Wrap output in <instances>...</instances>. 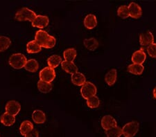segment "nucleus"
I'll list each match as a JSON object with an SVG mask.
<instances>
[{
  "instance_id": "21",
  "label": "nucleus",
  "mask_w": 156,
  "mask_h": 137,
  "mask_svg": "<svg viewBox=\"0 0 156 137\" xmlns=\"http://www.w3.org/2000/svg\"><path fill=\"white\" fill-rule=\"evenodd\" d=\"M24 68L27 71L29 72H31V73H35L37 70H38L39 68V64L36 60L35 59H31L27 60L26 64H25Z\"/></svg>"
},
{
  "instance_id": "34",
  "label": "nucleus",
  "mask_w": 156,
  "mask_h": 137,
  "mask_svg": "<svg viewBox=\"0 0 156 137\" xmlns=\"http://www.w3.org/2000/svg\"><path fill=\"white\" fill-rule=\"evenodd\" d=\"M153 97L156 99V87L154 88V89H153Z\"/></svg>"
},
{
  "instance_id": "15",
  "label": "nucleus",
  "mask_w": 156,
  "mask_h": 137,
  "mask_svg": "<svg viewBox=\"0 0 156 137\" xmlns=\"http://www.w3.org/2000/svg\"><path fill=\"white\" fill-rule=\"evenodd\" d=\"M72 83L76 86H83L86 82V78L83 74L79 72H76L72 75Z\"/></svg>"
},
{
  "instance_id": "5",
  "label": "nucleus",
  "mask_w": 156,
  "mask_h": 137,
  "mask_svg": "<svg viewBox=\"0 0 156 137\" xmlns=\"http://www.w3.org/2000/svg\"><path fill=\"white\" fill-rule=\"evenodd\" d=\"M39 76L40 80L51 83L56 78V72L54 69H52L51 67H44L40 71Z\"/></svg>"
},
{
  "instance_id": "24",
  "label": "nucleus",
  "mask_w": 156,
  "mask_h": 137,
  "mask_svg": "<svg viewBox=\"0 0 156 137\" xmlns=\"http://www.w3.org/2000/svg\"><path fill=\"white\" fill-rule=\"evenodd\" d=\"M52 84L50 83H47V82H44L42 80H40L37 82V89L39 91L42 93L47 94L49 93L51 91L52 89Z\"/></svg>"
},
{
  "instance_id": "10",
  "label": "nucleus",
  "mask_w": 156,
  "mask_h": 137,
  "mask_svg": "<svg viewBox=\"0 0 156 137\" xmlns=\"http://www.w3.org/2000/svg\"><path fill=\"white\" fill-rule=\"evenodd\" d=\"M154 37L151 32L147 31L146 33H142L140 36V43L142 46H148L151 44L154 43Z\"/></svg>"
},
{
  "instance_id": "28",
  "label": "nucleus",
  "mask_w": 156,
  "mask_h": 137,
  "mask_svg": "<svg viewBox=\"0 0 156 137\" xmlns=\"http://www.w3.org/2000/svg\"><path fill=\"white\" fill-rule=\"evenodd\" d=\"M11 40L8 37L0 36V52H3L9 48Z\"/></svg>"
},
{
  "instance_id": "33",
  "label": "nucleus",
  "mask_w": 156,
  "mask_h": 137,
  "mask_svg": "<svg viewBox=\"0 0 156 137\" xmlns=\"http://www.w3.org/2000/svg\"><path fill=\"white\" fill-rule=\"evenodd\" d=\"M24 137H39V133L36 129H33L31 132H30L29 133L27 134Z\"/></svg>"
},
{
  "instance_id": "3",
  "label": "nucleus",
  "mask_w": 156,
  "mask_h": 137,
  "mask_svg": "<svg viewBox=\"0 0 156 137\" xmlns=\"http://www.w3.org/2000/svg\"><path fill=\"white\" fill-rule=\"evenodd\" d=\"M140 125L137 121L130 122L123 127L122 134L124 137H133L139 131Z\"/></svg>"
},
{
  "instance_id": "20",
  "label": "nucleus",
  "mask_w": 156,
  "mask_h": 137,
  "mask_svg": "<svg viewBox=\"0 0 156 137\" xmlns=\"http://www.w3.org/2000/svg\"><path fill=\"white\" fill-rule=\"evenodd\" d=\"M42 50V47L35 40L29 42L27 44V51L28 53H37Z\"/></svg>"
},
{
  "instance_id": "9",
  "label": "nucleus",
  "mask_w": 156,
  "mask_h": 137,
  "mask_svg": "<svg viewBox=\"0 0 156 137\" xmlns=\"http://www.w3.org/2000/svg\"><path fill=\"white\" fill-rule=\"evenodd\" d=\"M101 126L105 131L108 130L112 128L117 126V123L112 116L107 115L105 116L101 119Z\"/></svg>"
},
{
  "instance_id": "32",
  "label": "nucleus",
  "mask_w": 156,
  "mask_h": 137,
  "mask_svg": "<svg viewBox=\"0 0 156 137\" xmlns=\"http://www.w3.org/2000/svg\"><path fill=\"white\" fill-rule=\"evenodd\" d=\"M56 38H55L54 36H50L49 38L48 39V40H47L46 44H45V46H44V48H45V49H51L55 45H56Z\"/></svg>"
},
{
  "instance_id": "29",
  "label": "nucleus",
  "mask_w": 156,
  "mask_h": 137,
  "mask_svg": "<svg viewBox=\"0 0 156 137\" xmlns=\"http://www.w3.org/2000/svg\"><path fill=\"white\" fill-rule=\"evenodd\" d=\"M86 103H87V105L90 108L94 109V108H98V107L99 106L100 101H99V98H98L97 96H94L91 97V98H88L87 100Z\"/></svg>"
},
{
  "instance_id": "23",
  "label": "nucleus",
  "mask_w": 156,
  "mask_h": 137,
  "mask_svg": "<svg viewBox=\"0 0 156 137\" xmlns=\"http://www.w3.org/2000/svg\"><path fill=\"white\" fill-rule=\"evenodd\" d=\"M61 62L62 58L59 56H57V55H54V56H50L47 59V64H48L49 67L52 69L56 68L57 67H58L60 64H61Z\"/></svg>"
},
{
  "instance_id": "8",
  "label": "nucleus",
  "mask_w": 156,
  "mask_h": 137,
  "mask_svg": "<svg viewBox=\"0 0 156 137\" xmlns=\"http://www.w3.org/2000/svg\"><path fill=\"white\" fill-rule=\"evenodd\" d=\"M49 37L50 36L47 31H43V30H39L36 32V36H35V41L37 44H39L40 46L44 47Z\"/></svg>"
},
{
  "instance_id": "31",
  "label": "nucleus",
  "mask_w": 156,
  "mask_h": 137,
  "mask_svg": "<svg viewBox=\"0 0 156 137\" xmlns=\"http://www.w3.org/2000/svg\"><path fill=\"white\" fill-rule=\"evenodd\" d=\"M148 55L152 58H156V43H153L147 47Z\"/></svg>"
},
{
  "instance_id": "13",
  "label": "nucleus",
  "mask_w": 156,
  "mask_h": 137,
  "mask_svg": "<svg viewBox=\"0 0 156 137\" xmlns=\"http://www.w3.org/2000/svg\"><path fill=\"white\" fill-rule=\"evenodd\" d=\"M61 67L63 70L69 74H74L78 72V67L73 62L62 61Z\"/></svg>"
},
{
  "instance_id": "12",
  "label": "nucleus",
  "mask_w": 156,
  "mask_h": 137,
  "mask_svg": "<svg viewBox=\"0 0 156 137\" xmlns=\"http://www.w3.org/2000/svg\"><path fill=\"white\" fill-rule=\"evenodd\" d=\"M146 58H147V56H146L144 49H141L133 53L131 60L134 64H142L145 62Z\"/></svg>"
},
{
  "instance_id": "17",
  "label": "nucleus",
  "mask_w": 156,
  "mask_h": 137,
  "mask_svg": "<svg viewBox=\"0 0 156 137\" xmlns=\"http://www.w3.org/2000/svg\"><path fill=\"white\" fill-rule=\"evenodd\" d=\"M0 121L5 126H11L16 122V116L5 112L0 117Z\"/></svg>"
},
{
  "instance_id": "27",
  "label": "nucleus",
  "mask_w": 156,
  "mask_h": 137,
  "mask_svg": "<svg viewBox=\"0 0 156 137\" xmlns=\"http://www.w3.org/2000/svg\"><path fill=\"white\" fill-rule=\"evenodd\" d=\"M107 137H120L122 135V129L119 127H115L105 132Z\"/></svg>"
},
{
  "instance_id": "19",
  "label": "nucleus",
  "mask_w": 156,
  "mask_h": 137,
  "mask_svg": "<svg viewBox=\"0 0 156 137\" xmlns=\"http://www.w3.org/2000/svg\"><path fill=\"white\" fill-rule=\"evenodd\" d=\"M34 129V125L29 121H24L22 122L21 125L20 127V134L23 136H26Z\"/></svg>"
},
{
  "instance_id": "2",
  "label": "nucleus",
  "mask_w": 156,
  "mask_h": 137,
  "mask_svg": "<svg viewBox=\"0 0 156 137\" xmlns=\"http://www.w3.org/2000/svg\"><path fill=\"white\" fill-rule=\"evenodd\" d=\"M27 62V58L22 53L12 54L9 58V64L12 68L16 69H20L24 67Z\"/></svg>"
},
{
  "instance_id": "6",
  "label": "nucleus",
  "mask_w": 156,
  "mask_h": 137,
  "mask_svg": "<svg viewBox=\"0 0 156 137\" xmlns=\"http://www.w3.org/2000/svg\"><path fill=\"white\" fill-rule=\"evenodd\" d=\"M6 112L12 116H16L19 114L21 109V105L17 101H10L6 103L5 107Z\"/></svg>"
},
{
  "instance_id": "18",
  "label": "nucleus",
  "mask_w": 156,
  "mask_h": 137,
  "mask_svg": "<svg viewBox=\"0 0 156 137\" xmlns=\"http://www.w3.org/2000/svg\"><path fill=\"white\" fill-rule=\"evenodd\" d=\"M117 78V72L115 69L110 70L105 75V80L109 86H112L115 83Z\"/></svg>"
},
{
  "instance_id": "1",
  "label": "nucleus",
  "mask_w": 156,
  "mask_h": 137,
  "mask_svg": "<svg viewBox=\"0 0 156 137\" xmlns=\"http://www.w3.org/2000/svg\"><path fill=\"white\" fill-rule=\"evenodd\" d=\"M37 16L36 12L28 8H22L16 14V19L18 21L33 22Z\"/></svg>"
},
{
  "instance_id": "14",
  "label": "nucleus",
  "mask_w": 156,
  "mask_h": 137,
  "mask_svg": "<svg viewBox=\"0 0 156 137\" xmlns=\"http://www.w3.org/2000/svg\"><path fill=\"white\" fill-rule=\"evenodd\" d=\"M84 26L87 29H92L94 27L97 26V17L94 15L89 14L85 17L84 21Z\"/></svg>"
},
{
  "instance_id": "7",
  "label": "nucleus",
  "mask_w": 156,
  "mask_h": 137,
  "mask_svg": "<svg viewBox=\"0 0 156 137\" xmlns=\"http://www.w3.org/2000/svg\"><path fill=\"white\" fill-rule=\"evenodd\" d=\"M49 22V17L45 15H37L34 21L32 22V26L38 29H44L48 26Z\"/></svg>"
},
{
  "instance_id": "4",
  "label": "nucleus",
  "mask_w": 156,
  "mask_h": 137,
  "mask_svg": "<svg viewBox=\"0 0 156 137\" xmlns=\"http://www.w3.org/2000/svg\"><path fill=\"white\" fill-rule=\"evenodd\" d=\"M97 91V87L91 82H85L80 89V93L83 98L87 100L96 95Z\"/></svg>"
},
{
  "instance_id": "25",
  "label": "nucleus",
  "mask_w": 156,
  "mask_h": 137,
  "mask_svg": "<svg viewBox=\"0 0 156 137\" xmlns=\"http://www.w3.org/2000/svg\"><path fill=\"white\" fill-rule=\"evenodd\" d=\"M76 51L74 48H70L65 50L63 53V56L65 61L73 62L76 57Z\"/></svg>"
},
{
  "instance_id": "26",
  "label": "nucleus",
  "mask_w": 156,
  "mask_h": 137,
  "mask_svg": "<svg viewBox=\"0 0 156 137\" xmlns=\"http://www.w3.org/2000/svg\"><path fill=\"white\" fill-rule=\"evenodd\" d=\"M83 44L86 49L90 50V51H94L99 46V42L96 39L93 38V37L90 39H85L83 41Z\"/></svg>"
},
{
  "instance_id": "30",
  "label": "nucleus",
  "mask_w": 156,
  "mask_h": 137,
  "mask_svg": "<svg viewBox=\"0 0 156 137\" xmlns=\"http://www.w3.org/2000/svg\"><path fill=\"white\" fill-rule=\"evenodd\" d=\"M117 15L118 16L121 17V18H123V19L128 18V17H130L128 7L127 6H120L117 10Z\"/></svg>"
},
{
  "instance_id": "22",
  "label": "nucleus",
  "mask_w": 156,
  "mask_h": 137,
  "mask_svg": "<svg viewBox=\"0 0 156 137\" xmlns=\"http://www.w3.org/2000/svg\"><path fill=\"white\" fill-rule=\"evenodd\" d=\"M144 70V67L142 64H132L128 67V71L130 73L135 75H141Z\"/></svg>"
},
{
  "instance_id": "11",
  "label": "nucleus",
  "mask_w": 156,
  "mask_h": 137,
  "mask_svg": "<svg viewBox=\"0 0 156 137\" xmlns=\"http://www.w3.org/2000/svg\"><path fill=\"white\" fill-rule=\"evenodd\" d=\"M128 7V10H129L130 17L135 19H138L142 16V9H141V7L137 4L135 3V2H132Z\"/></svg>"
},
{
  "instance_id": "16",
  "label": "nucleus",
  "mask_w": 156,
  "mask_h": 137,
  "mask_svg": "<svg viewBox=\"0 0 156 137\" xmlns=\"http://www.w3.org/2000/svg\"><path fill=\"white\" fill-rule=\"evenodd\" d=\"M32 119L37 124H42L46 121V115L41 110H35L32 114Z\"/></svg>"
}]
</instances>
